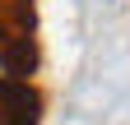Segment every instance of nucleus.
I'll use <instances>...</instances> for the list:
<instances>
[{
	"mask_svg": "<svg viewBox=\"0 0 130 125\" xmlns=\"http://www.w3.org/2000/svg\"><path fill=\"white\" fill-rule=\"evenodd\" d=\"M32 42V37H28ZM9 51H14V46H9ZM9 51H0V84H19V79H14V60H9Z\"/></svg>",
	"mask_w": 130,
	"mask_h": 125,
	"instance_id": "f257e3e1",
	"label": "nucleus"
}]
</instances>
